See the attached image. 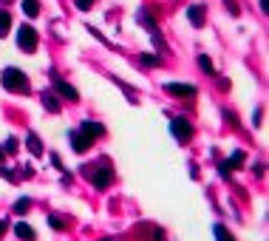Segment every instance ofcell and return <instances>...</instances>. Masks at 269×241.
Returning <instances> with one entry per match:
<instances>
[{
  "label": "cell",
  "instance_id": "obj_1",
  "mask_svg": "<svg viewBox=\"0 0 269 241\" xmlns=\"http://www.w3.org/2000/svg\"><path fill=\"white\" fill-rule=\"evenodd\" d=\"M0 82H3L6 91H14V94L29 91V80H26V74H23L20 69H6L0 74Z\"/></svg>",
  "mask_w": 269,
  "mask_h": 241
},
{
  "label": "cell",
  "instance_id": "obj_2",
  "mask_svg": "<svg viewBox=\"0 0 269 241\" xmlns=\"http://www.w3.org/2000/svg\"><path fill=\"white\" fill-rule=\"evenodd\" d=\"M17 46L23 51H34L37 48V32H34L32 26H20V32H17Z\"/></svg>",
  "mask_w": 269,
  "mask_h": 241
},
{
  "label": "cell",
  "instance_id": "obj_3",
  "mask_svg": "<svg viewBox=\"0 0 269 241\" xmlns=\"http://www.w3.org/2000/svg\"><path fill=\"white\" fill-rule=\"evenodd\" d=\"M170 131H173V137L179 139V142H187V139L193 137V128H190V122H187L184 116H176L173 125H170Z\"/></svg>",
  "mask_w": 269,
  "mask_h": 241
},
{
  "label": "cell",
  "instance_id": "obj_4",
  "mask_svg": "<svg viewBox=\"0 0 269 241\" xmlns=\"http://www.w3.org/2000/svg\"><path fill=\"white\" fill-rule=\"evenodd\" d=\"M136 20H139V23H145V29L150 32V34H153V43H156L159 48H165V40L159 37V32H156V23L150 20V14H147L145 9H139V14H136Z\"/></svg>",
  "mask_w": 269,
  "mask_h": 241
},
{
  "label": "cell",
  "instance_id": "obj_5",
  "mask_svg": "<svg viewBox=\"0 0 269 241\" xmlns=\"http://www.w3.org/2000/svg\"><path fill=\"white\" fill-rule=\"evenodd\" d=\"M68 139H71V148L77 150V153H85V150L94 145V139H88L85 134H82V131H74V134H71Z\"/></svg>",
  "mask_w": 269,
  "mask_h": 241
},
{
  "label": "cell",
  "instance_id": "obj_6",
  "mask_svg": "<svg viewBox=\"0 0 269 241\" xmlns=\"http://www.w3.org/2000/svg\"><path fill=\"white\" fill-rule=\"evenodd\" d=\"M111 179H113V173L108 171V168H100V171L91 173V182H94V187H100V190H105V187L111 184Z\"/></svg>",
  "mask_w": 269,
  "mask_h": 241
},
{
  "label": "cell",
  "instance_id": "obj_7",
  "mask_svg": "<svg viewBox=\"0 0 269 241\" xmlns=\"http://www.w3.org/2000/svg\"><path fill=\"white\" fill-rule=\"evenodd\" d=\"M54 88L60 91V97H66V100H71V103H77V100H79L77 88H74V85H68L66 80H54Z\"/></svg>",
  "mask_w": 269,
  "mask_h": 241
},
{
  "label": "cell",
  "instance_id": "obj_8",
  "mask_svg": "<svg viewBox=\"0 0 269 241\" xmlns=\"http://www.w3.org/2000/svg\"><path fill=\"white\" fill-rule=\"evenodd\" d=\"M173 97H196V88L193 85H184V82H168L165 85Z\"/></svg>",
  "mask_w": 269,
  "mask_h": 241
},
{
  "label": "cell",
  "instance_id": "obj_9",
  "mask_svg": "<svg viewBox=\"0 0 269 241\" xmlns=\"http://www.w3.org/2000/svg\"><path fill=\"white\" fill-rule=\"evenodd\" d=\"M14 236H17L20 241H34V239H37L34 227H32V224H26V221H17V224H14Z\"/></svg>",
  "mask_w": 269,
  "mask_h": 241
},
{
  "label": "cell",
  "instance_id": "obj_10",
  "mask_svg": "<svg viewBox=\"0 0 269 241\" xmlns=\"http://www.w3.org/2000/svg\"><path fill=\"white\" fill-rule=\"evenodd\" d=\"M241 165H244V153H241V150H235V153H233V159H227L224 165H221V173H224V176H230V171H235V168H241Z\"/></svg>",
  "mask_w": 269,
  "mask_h": 241
},
{
  "label": "cell",
  "instance_id": "obj_11",
  "mask_svg": "<svg viewBox=\"0 0 269 241\" xmlns=\"http://www.w3.org/2000/svg\"><path fill=\"white\" fill-rule=\"evenodd\" d=\"M79 131H82V134H85V137L88 139H94V137H102V134H105V128L102 125H97V122H82V128H79Z\"/></svg>",
  "mask_w": 269,
  "mask_h": 241
},
{
  "label": "cell",
  "instance_id": "obj_12",
  "mask_svg": "<svg viewBox=\"0 0 269 241\" xmlns=\"http://www.w3.org/2000/svg\"><path fill=\"white\" fill-rule=\"evenodd\" d=\"M187 20H190L196 29L204 26V9H202V6H190V9H187Z\"/></svg>",
  "mask_w": 269,
  "mask_h": 241
},
{
  "label": "cell",
  "instance_id": "obj_13",
  "mask_svg": "<svg viewBox=\"0 0 269 241\" xmlns=\"http://www.w3.org/2000/svg\"><path fill=\"white\" fill-rule=\"evenodd\" d=\"M23 14L26 17H37L40 14V0H23Z\"/></svg>",
  "mask_w": 269,
  "mask_h": 241
},
{
  "label": "cell",
  "instance_id": "obj_14",
  "mask_svg": "<svg viewBox=\"0 0 269 241\" xmlns=\"http://www.w3.org/2000/svg\"><path fill=\"white\" fill-rule=\"evenodd\" d=\"M43 105L51 111V114H57V111H60V100H57L54 94H48V91L43 94Z\"/></svg>",
  "mask_w": 269,
  "mask_h": 241
},
{
  "label": "cell",
  "instance_id": "obj_15",
  "mask_svg": "<svg viewBox=\"0 0 269 241\" xmlns=\"http://www.w3.org/2000/svg\"><path fill=\"white\" fill-rule=\"evenodd\" d=\"M213 233H215V241H233V236H230V230L224 224H215Z\"/></svg>",
  "mask_w": 269,
  "mask_h": 241
},
{
  "label": "cell",
  "instance_id": "obj_16",
  "mask_svg": "<svg viewBox=\"0 0 269 241\" xmlns=\"http://www.w3.org/2000/svg\"><path fill=\"white\" fill-rule=\"evenodd\" d=\"M26 142H29V150H32L34 156H40V153H43V145H40V139L34 137V134H29V139H26Z\"/></svg>",
  "mask_w": 269,
  "mask_h": 241
},
{
  "label": "cell",
  "instance_id": "obj_17",
  "mask_svg": "<svg viewBox=\"0 0 269 241\" xmlns=\"http://www.w3.org/2000/svg\"><path fill=\"white\" fill-rule=\"evenodd\" d=\"M9 29H11V14L0 9V34H6Z\"/></svg>",
  "mask_w": 269,
  "mask_h": 241
},
{
  "label": "cell",
  "instance_id": "obj_18",
  "mask_svg": "<svg viewBox=\"0 0 269 241\" xmlns=\"http://www.w3.org/2000/svg\"><path fill=\"white\" fill-rule=\"evenodd\" d=\"M29 207H32V202H29V199H17V205H14V213H26Z\"/></svg>",
  "mask_w": 269,
  "mask_h": 241
},
{
  "label": "cell",
  "instance_id": "obj_19",
  "mask_svg": "<svg viewBox=\"0 0 269 241\" xmlns=\"http://www.w3.org/2000/svg\"><path fill=\"white\" fill-rule=\"evenodd\" d=\"M199 66H202L207 74H213V60H210V57H204V54H202V57H199Z\"/></svg>",
  "mask_w": 269,
  "mask_h": 241
},
{
  "label": "cell",
  "instance_id": "obj_20",
  "mask_svg": "<svg viewBox=\"0 0 269 241\" xmlns=\"http://www.w3.org/2000/svg\"><path fill=\"white\" fill-rule=\"evenodd\" d=\"M142 63H145V66H162V60L153 57V54H142Z\"/></svg>",
  "mask_w": 269,
  "mask_h": 241
},
{
  "label": "cell",
  "instance_id": "obj_21",
  "mask_svg": "<svg viewBox=\"0 0 269 241\" xmlns=\"http://www.w3.org/2000/svg\"><path fill=\"white\" fill-rule=\"evenodd\" d=\"M3 150H6V153H17V139L11 137L9 142H6V148H3Z\"/></svg>",
  "mask_w": 269,
  "mask_h": 241
},
{
  "label": "cell",
  "instance_id": "obj_22",
  "mask_svg": "<svg viewBox=\"0 0 269 241\" xmlns=\"http://www.w3.org/2000/svg\"><path fill=\"white\" fill-rule=\"evenodd\" d=\"M97 0H77V9H82V12H88L91 6H94Z\"/></svg>",
  "mask_w": 269,
  "mask_h": 241
},
{
  "label": "cell",
  "instance_id": "obj_23",
  "mask_svg": "<svg viewBox=\"0 0 269 241\" xmlns=\"http://www.w3.org/2000/svg\"><path fill=\"white\" fill-rule=\"evenodd\" d=\"M48 224L54 230H63V218H57V216H48Z\"/></svg>",
  "mask_w": 269,
  "mask_h": 241
},
{
  "label": "cell",
  "instance_id": "obj_24",
  "mask_svg": "<svg viewBox=\"0 0 269 241\" xmlns=\"http://www.w3.org/2000/svg\"><path fill=\"white\" fill-rule=\"evenodd\" d=\"M261 9H264V12H269V0H261Z\"/></svg>",
  "mask_w": 269,
  "mask_h": 241
},
{
  "label": "cell",
  "instance_id": "obj_25",
  "mask_svg": "<svg viewBox=\"0 0 269 241\" xmlns=\"http://www.w3.org/2000/svg\"><path fill=\"white\" fill-rule=\"evenodd\" d=\"M3 233H6V221H3V218H0V236H3Z\"/></svg>",
  "mask_w": 269,
  "mask_h": 241
},
{
  "label": "cell",
  "instance_id": "obj_26",
  "mask_svg": "<svg viewBox=\"0 0 269 241\" xmlns=\"http://www.w3.org/2000/svg\"><path fill=\"white\" fill-rule=\"evenodd\" d=\"M3 156H6V150H3V145H0V159H3Z\"/></svg>",
  "mask_w": 269,
  "mask_h": 241
},
{
  "label": "cell",
  "instance_id": "obj_27",
  "mask_svg": "<svg viewBox=\"0 0 269 241\" xmlns=\"http://www.w3.org/2000/svg\"><path fill=\"white\" fill-rule=\"evenodd\" d=\"M102 241H111V239H102Z\"/></svg>",
  "mask_w": 269,
  "mask_h": 241
}]
</instances>
